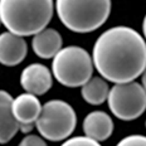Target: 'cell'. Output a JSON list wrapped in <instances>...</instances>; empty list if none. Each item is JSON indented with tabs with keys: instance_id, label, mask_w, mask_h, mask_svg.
Here are the masks:
<instances>
[{
	"instance_id": "obj_13",
	"label": "cell",
	"mask_w": 146,
	"mask_h": 146,
	"mask_svg": "<svg viewBox=\"0 0 146 146\" xmlns=\"http://www.w3.org/2000/svg\"><path fill=\"white\" fill-rule=\"evenodd\" d=\"M108 93V83L103 77H92L81 88V95L83 100L92 106L102 105L105 101H107Z\"/></svg>"
},
{
	"instance_id": "obj_21",
	"label": "cell",
	"mask_w": 146,
	"mask_h": 146,
	"mask_svg": "<svg viewBox=\"0 0 146 146\" xmlns=\"http://www.w3.org/2000/svg\"><path fill=\"white\" fill-rule=\"evenodd\" d=\"M0 24H1V19H0Z\"/></svg>"
},
{
	"instance_id": "obj_4",
	"label": "cell",
	"mask_w": 146,
	"mask_h": 146,
	"mask_svg": "<svg viewBox=\"0 0 146 146\" xmlns=\"http://www.w3.org/2000/svg\"><path fill=\"white\" fill-rule=\"evenodd\" d=\"M93 59L82 47L69 45L62 48L52 62V73L60 84L69 88L82 87L92 78Z\"/></svg>"
},
{
	"instance_id": "obj_19",
	"label": "cell",
	"mask_w": 146,
	"mask_h": 146,
	"mask_svg": "<svg viewBox=\"0 0 146 146\" xmlns=\"http://www.w3.org/2000/svg\"><path fill=\"white\" fill-rule=\"evenodd\" d=\"M142 33H144V38L146 40V15H145L144 20H142Z\"/></svg>"
},
{
	"instance_id": "obj_12",
	"label": "cell",
	"mask_w": 146,
	"mask_h": 146,
	"mask_svg": "<svg viewBox=\"0 0 146 146\" xmlns=\"http://www.w3.org/2000/svg\"><path fill=\"white\" fill-rule=\"evenodd\" d=\"M40 101L33 93H22L13 100V112L19 123H35L42 112Z\"/></svg>"
},
{
	"instance_id": "obj_2",
	"label": "cell",
	"mask_w": 146,
	"mask_h": 146,
	"mask_svg": "<svg viewBox=\"0 0 146 146\" xmlns=\"http://www.w3.org/2000/svg\"><path fill=\"white\" fill-rule=\"evenodd\" d=\"M53 11V0H0L1 24L22 36L34 35L47 28Z\"/></svg>"
},
{
	"instance_id": "obj_16",
	"label": "cell",
	"mask_w": 146,
	"mask_h": 146,
	"mask_svg": "<svg viewBox=\"0 0 146 146\" xmlns=\"http://www.w3.org/2000/svg\"><path fill=\"white\" fill-rule=\"evenodd\" d=\"M19 146H48L45 142L44 137L38 135H27L22 141Z\"/></svg>"
},
{
	"instance_id": "obj_17",
	"label": "cell",
	"mask_w": 146,
	"mask_h": 146,
	"mask_svg": "<svg viewBox=\"0 0 146 146\" xmlns=\"http://www.w3.org/2000/svg\"><path fill=\"white\" fill-rule=\"evenodd\" d=\"M34 125L35 123H20V131L23 133H29L34 129Z\"/></svg>"
},
{
	"instance_id": "obj_20",
	"label": "cell",
	"mask_w": 146,
	"mask_h": 146,
	"mask_svg": "<svg viewBox=\"0 0 146 146\" xmlns=\"http://www.w3.org/2000/svg\"><path fill=\"white\" fill-rule=\"evenodd\" d=\"M145 127H146V121H145Z\"/></svg>"
},
{
	"instance_id": "obj_9",
	"label": "cell",
	"mask_w": 146,
	"mask_h": 146,
	"mask_svg": "<svg viewBox=\"0 0 146 146\" xmlns=\"http://www.w3.org/2000/svg\"><path fill=\"white\" fill-rule=\"evenodd\" d=\"M62 35L53 28H44L33 35L32 39L33 52L42 59L54 58V56L62 49Z\"/></svg>"
},
{
	"instance_id": "obj_18",
	"label": "cell",
	"mask_w": 146,
	"mask_h": 146,
	"mask_svg": "<svg viewBox=\"0 0 146 146\" xmlns=\"http://www.w3.org/2000/svg\"><path fill=\"white\" fill-rule=\"evenodd\" d=\"M141 84L146 90V68H145V71L142 72V74H141Z\"/></svg>"
},
{
	"instance_id": "obj_7",
	"label": "cell",
	"mask_w": 146,
	"mask_h": 146,
	"mask_svg": "<svg viewBox=\"0 0 146 146\" xmlns=\"http://www.w3.org/2000/svg\"><path fill=\"white\" fill-rule=\"evenodd\" d=\"M20 84L27 92L42 96L52 88L53 77L48 67L40 63H32L23 69L20 74Z\"/></svg>"
},
{
	"instance_id": "obj_11",
	"label": "cell",
	"mask_w": 146,
	"mask_h": 146,
	"mask_svg": "<svg viewBox=\"0 0 146 146\" xmlns=\"http://www.w3.org/2000/svg\"><path fill=\"white\" fill-rule=\"evenodd\" d=\"M83 132L88 137L105 141L113 132V121L111 116L103 111L90 112L83 120Z\"/></svg>"
},
{
	"instance_id": "obj_5",
	"label": "cell",
	"mask_w": 146,
	"mask_h": 146,
	"mask_svg": "<svg viewBox=\"0 0 146 146\" xmlns=\"http://www.w3.org/2000/svg\"><path fill=\"white\" fill-rule=\"evenodd\" d=\"M77 123L73 107L62 100L45 102L35 122V127L42 137L49 141H63L72 135Z\"/></svg>"
},
{
	"instance_id": "obj_10",
	"label": "cell",
	"mask_w": 146,
	"mask_h": 146,
	"mask_svg": "<svg viewBox=\"0 0 146 146\" xmlns=\"http://www.w3.org/2000/svg\"><path fill=\"white\" fill-rule=\"evenodd\" d=\"M13 97L0 90V144H7L20 131V123L13 112Z\"/></svg>"
},
{
	"instance_id": "obj_3",
	"label": "cell",
	"mask_w": 146,
	"mask_h": 146,
	"mask_svg": "<svg viewBox=\"0 0 146 146\" xmlns=\"http://www.w3.org/2000/svg\"><path fill=\"white\" fill-rule=\"evenodd\" d=\"M56 11L66 28L84 34L107 22L111 0H56Z\"/></svg>"
},
{
	"instance_id": "obj_14",
	"label": "cell",
	"mask_w": 146,
	"mask_h": 146,
	"mask_svg": "<svg viewBox=\"0 0 146 146\" xmlns=\"http://www.w3.org/2000/svg\"><path fill=\"white\" fill-rule=\"evenodd\" d=\"M60 146H102L100 141L93 140L88 136H74V137H68Z\"/></svg>"
},
{
	"instance_id": "obj_15",
	"label": "cell",
	"mask_w": 146,
	"mask_h": 146,
	"mask_svg": "<svg viewBox=\"0 0 146 146\" xmlns=\"http://www.w3.org/2000/svg\"><path fill=\"white\" fill-rule=\"evenodd\" d=\"M116 146H146V136L144 135H129L121 139Z\"/></svg>"
},
{
	"instance_id": "obj_8",
	"label": "cell",
	"mask_w": 146,
	"mask_h": 146,
	"mask_svg": "<svg viewBox=\"0 0 146 146\" xmlns=\"http://www.w3.org/2000/svg\"><path fill=\"white\" fill-rule=\"evenodd\" d=\"M28 53V44L22 35L13 32H4L0 34V63L7 67L18 66L25 59Z\"/></svg>"
},
{
	"instance_id": "obj_1",
	"label": "cell",
	"mask_w": 146,
	"mask_h": 146,
	"mask_svg": "<svg viewBox=\"0 0 146 146\" xmlns=\"http://www.w3.org/2000/svg\"><path fill=\"white\" fill-rule=\"evenodd\" d=\"M92 59L97 72L106 81H135L146 68V40L133 28L112 27L95 42Z\"/></svg>"
},
{
	"instance_id": "obj_6",
	"label": "cell",
	"mask_w": 146,
	"mask_h": 146,
	"mask_svg": "<svg viewBox=\"0 0 146 146\" xmlns=\"http://www.w3.org/2000/svg\"><path fill=\"white\" fill-rule=\"evenodd\" d=\"M108 107L117 118L132 121L146 111V90L136 81L115 83L110 88Z\"/></svg>"
}]
</instances>
